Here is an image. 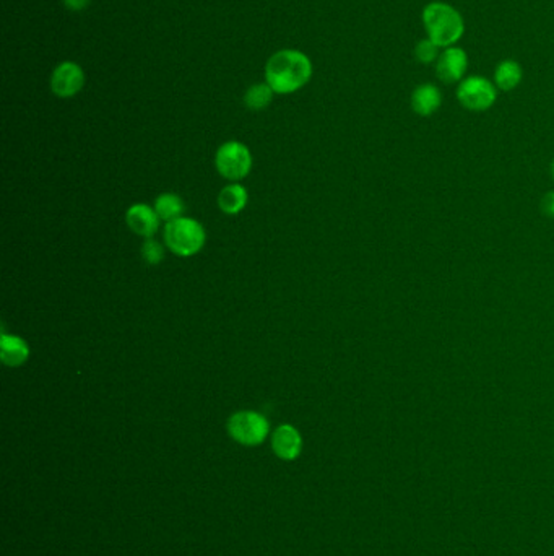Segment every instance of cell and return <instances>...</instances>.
<instances>
[{
  "mask_svg": "<svg viewBox=\"0 0 554 556\" xmlns=\"http://www.w3.org/2000/svg\"><path fill=\"white\" fill-rule=\"evenodd\" d=\"M312 77V64L303 52L283 49L275 52L266 66L267 83L278 95H289L303 89Z\"/></svg>",
  "mask_w": 554,
  "mask_h": 556,
  "instance_id": "6da1fadb",
  "label": "cell"
},
{
  "mask_svg": "<svg viewBox=\"0 0 554 556\" xmlns=\"http://www.w3.org/2000/svg\"><path fill=\"white\" fill-rule=\"evenodd\" d=\"M422 20L429 39L443 49L457 45L465 33L464 16L445 2H429L423 8Z\"/></svg>",
  "mask_w": 554,
  "mask_h": 556,
  "instance_id": "7a4b0ae2",
  "label": "cell"
},
{
  "mask_svg": "<svg viewBox=\"0 0 554 556\" xmlns=\"http://www.w3.org/2000/svg\"><path fill=\"white\" fill-rule=\"evenodd\" d=\"M207 241V233L202 223L181 216L164 226V243L179 257H193L202 251Z\"/></svg>",
  "mask_w": 554,
  "mask_h": 556,
  "instance_id": "3957f363",
  "label": "cell"
},
{
  "mask_svg": "<svg viewBox=\"0 0 554 556\" xmlns=\"http://www.w3.org/2000/svg\"><path fill=\"white\" fill-rule=\"evenodd\" d=\"M226 430L231 439H235L239 445L254 447L266 441L270 433V423L266 416L260 415L259 412L243 410L229 416Z\"/></svg>",
  "mask_w": 554,
  "mask_h": 556,
  "instance_id": "277c9868",
  "label": "cell"
},
{
  "mask_svg": "<svg viewBox=\"0 0 554 556\" xmlns=\"http://www.w3.org/2000/svg\"><path fill=\"white\" fill-rule=\"evenodd\" d=\"M214 164L223 178L236 183L251 173V150L241 142H226L216 152Z\"/></svg>",
  "mask_w": 554,
  "mask_h": 556,
  "instance_id": "5b68a950",
  "label": "cell"
},
{
  "mask_svg": "<svg viewBox=\"0 0 554 556\" xmlns=\"http://www.w3.org/2000/svg\"><path fill=\"white\" fill-rule=\"evenodd\" d=\"M457 100L468 111H488L497 100V89L488 79L472 75L458 83Z\"/></svg>",
  "mask_w": 554,
  "mask_h": 556,
  "instance_id": "8992f818",
  "label": "cell"
},
{
  "mask_svg": "<svg viewBox=\"0 0 554 556\" xmlns=\"http://www.w3.org/2000/svg\"><path fill=\"white\" fill-rule=\"evenodd\" d=\"M85 85L82 68L75 62H62L54 68L51 77V89L56 97L72 98L80 93Z\"/></svg>",
  "mask_w": 554,
  "mask_h": 556,
  "instance_id": "52a82bcc",
  "label": "cell"
},
{
  "mask_svg": "<svg viewBox=\"0 0 554 556\" xmlns=\"http://www.w3.org/2000/svg\"><path fill=\"white\" fill-rule=\"evenodd\" d=\"M466 68H468V56L458 46L445 47L436 60L437 79L447 85L462 82Z\"/></svg>",
  "mask_w": 554,
  "mask_h": 556,
  "instance_id": "ba28073f",
  "label": "cell"
},
{
  "mask_svg": "<svg viewBox=\"0 0 554 556\" xmlns=\"http://www.w3.org/2000/svg\"><path fill=\"white\" fill-rule=\"evenodd\" d=\"M272 449L281 460H295L303 451V438L293 425H281L274 431Z\"/></svg>",
  "mask_w": 554,
  "mask_h": 556,
  "instance_id": "9c48e42d",
  "label": "cell"
},
{
  "mask_svg": "<svg viewBox=\"0 0 554 556\" xmlns=\"http://www.w3.org/2000/svg\"><path fill=\"white\" fill-rule=\"evenodd\" d=\"M127 226L141 237H153L160 228V216L155 208L148 207L145 204H135L127 210Z\"/></svg>",
  "mask_w": 554,
  "mask_h": 556,
  "instance_id": "30bf717a",
  "label": "cell"
},
{
  "mask_svg": "<svg viewBox=\"0 0 554 556\" xmlns=\"http://www.w3.org/2000/svg\"><path fill=\"white\" fill-rule=\"evenodd\" d=\"M410 104L418 116L429 118L441 108L443 93L433 83H422L413 89V93L410 97Z\"/></svg>",
  "mask_w": 554,
  "mask_h": 556,
  "instance_id": "8fae6325",
  "label": "cell"
},
{
  "mask_svg": "<svg viewBox=\"0 0 554 556\" xmlns=\"http://www.w3.org/2000/svg\"><path fill=\"white\" fill-rule=\"evenodd\" d=\"M0 358L10 368H18L28 362L30 347L22 337L4 332L0 337Z\"/></svg>",
  "mask_w": 554,
  "mask_h": 556,
  "instance_id": "7c38bea8",
  "label": "cell"
},
{
  "mask_svg": "<svg viewBox=\"0 0 554 556\" xmlns=\"http://www.w3.org/2000/svg\"><path fill=\"white\" fill-rule=\"evenodd\" d=\"M247 201H249V194L246 191L245 185L237 183L223 187L222 193L218 194V207L226 215H237L239 212H243Z\"/></svg>",
  "mask_w": 554,
  "mask_h": 556,
  "instance_id": "4fadbf2b",
  "label": "cell"
},
{
  "mask_svg": "<svg viewBox=\"0 0 554 556\" xmlns=\"http://www.w3.org/2000/svg\"><path fill=\"white\" fill-rule=\"evenodd\" d=\"M524 79V68L517 60H501L495 68L496 89L501 91H512L517 89Z\"/></svg>",
  "mask_w": 554,
  "mask_h": 556,
  "instance_id": "5bb4252c",
  "label": "cell"
},
{
  "mask_svg": "<svg viewBox=\"0 0 554 556\" xmlns=\"http://www.w3.org/2000/svg\"><path fill=\"white\" fill-rule=\"evenodd\" d=\"M155 210L160 216V220L170 223L183 216L185 205L183 199L176 194H162L155 201Z\"/></svg>",
  "mask_w": 554,
  "mask_h": 556,
  "instance_id": "9a60e30c",
  "label": "cell"
},
{
  "mask_svg": "<svg viewBox=\"0 0 554 556\" xmlns=\"http://www.w3.org/2000/svg\"><path fill=\"white\" fill-rule=\"evenodd\" d=\"M274 89H270L268 83H257L252 85L251 89L246 93L245 103L252 111H260L267 108L272 98H274Z\"/></svg>",
  "mask_w": 554,
  "mask_h": 556,
  "instance_id": "2e32d148",
  "label": "cell"
},
{
  "mask_svg": "<svg viewBox=\"0 0 554 556\" xmlns=\"http://www.w3.org/2000/svg\"><path fill=\"white\" fill-rule=\"evenodd\" d=\"M439 46L434 45L429 37H424L422 41H418V45L414 47V58L416 60L420 62V64H424V66H429V64H434L436 62L437 58H439Z\"/></svg>",
  "mask_w": 554,
  "mask_h": 556,
  "instance_id": "e0dca14e",
  "label": "cell"
},
{
  "mask_svg": "<svg viewBox=\"0 0 554 556\" xmlns=\"http://www.w3.org/2000/svg\"><path fill=\"white\" fill-rule=\"evenodd\" d=\"M141 256L150 266H158L164 259L163 246L160 245L153 237H148L141 246Z\"/></svg>",
  "mask_w": 554,
  "mask_h": 556,
  "instance_id": "ac0fdd59",
  "label": "cell"
},
{
  "mask_svg": "<svg viewBox=\"0 0 554 556\" xmlns=\"http://www.w3.org/2000/svg\"><path fill=\"white\" fill-rule=\"evenodd\" d=\"M541 212L549 218H554V191L553 193H548L541 199Z\"/></svg>",
  "mask_w": 554,
  "mask_h": 556,
  "instance_id": "d6986e66",
  "label": "cell"
},
{
  "mask_svg": "<svg viewBox=\"0 0 554 556\" xmlns=\"http://www.w3.org/2000/svg\"><path fill=\"white\" fill-rule=\"evenodd\" d=\"M64 4L74 12H82L89 7V0H64Z\"/></svg>",
  "mask_w": 554,
  "mask_h": 556,
  "instance_id": "ffe728a7",
  "label": "cell"
},
{
  "mask_svg": "<svg viewBox=\"0 0 554 556\" xmlns=\"http://www.w3.org/2000/svg\"><path fill=\"white\" fill-rule=\"evenodd\" d=\"M551 176H553V181H554V160H553V163H551Z\"/></svg>",
  "mask_w": 554,
  "mask_h": 556,
  "instance_id": "44dd1931",
  "label": "cell"
}]
</instances>
